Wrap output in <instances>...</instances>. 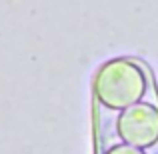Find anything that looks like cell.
<instances>
[{"instance_id":"6da1fadb","label":"cell","mask_w":158,"mask_h":154,"mask_svg":"<svg viewBox=\"0 0 158 154\" xmlns=\"http://www.w3.org/2000/svg\"><path fill=\"white\" fill-rule=\"evenodd\" d=\"M120 128L128 142L148 146L158 138V112L146 104L130 108L120 120Z\"/></svg>"},{"instance_id":"7a4b0ae2","label":"cell","mask_w":158,"mask_h":154,"mask_svg":"<svg viewBox=\"0 0 158 154\" xmlns=\"http://www.w3.org/2000/svg\"><path fill=\"white\" fill-rule=\"evenodd\" d=\"M112 154H140V152H134V150H130V148H122V150H116Z\"/></svg>"}]
</instances>
